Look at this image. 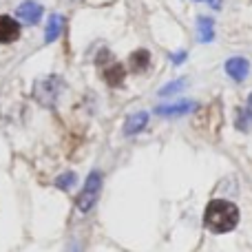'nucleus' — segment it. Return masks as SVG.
Here are the masks:
<instances>
[{
	"label": "nucleus",
	"mask_w": 252,
	"mask_h": 252,
	"mask_svg": "<svg viewBox=\"0 0 252 252\" xmlns=\"http://www.w3.org/2000/svg\"><path fill=\"white\" fill-rule=\"evenodd\" d=\"M146 124H148V113H144V111H139V113H133L128 120H126L124 133L126 135H135V133H139V130H142Z\"/></svg>",
	"instance_id": "nucleus-9"
},
{
	"label": "nucleus",
	"mask_w": 252,
	"mask_h": 252,
	"mask_svg": "<svg viewBox=\"0 0 252 252\" xmlns=\"http://www.w3.org/2000/svg\"><path fill=\"white\" fill-rule=\"evenodd\" d=\"M239 223V210L226 199H215L206 208V226L213 232H230Z\"/></svg>",
	"instance_id": "nucleus-1"
},
{
	"label": "nucleus",
	"mask_w": 252,
	"mask_h": 252,
	"mask_svg": "<svg viewBox=\"0 0 252 252\" xmlns=\"http://www.w3.org/2000/svg\"><path fill=\"white\" fill-rule=\"evenodd\" d=\"M235 124H237V128L239 130H248L250 126H252V95L248 97V104L244 106V109H239L237 111V118H235Z\"/></svg>",
	"instance_id": "nucleus-10"
},
{
	"label": "nucleus",
	"mask_w": 252,
	"mask_h": 252,
	"mask_svg": "<svg viewBox=\"0 0 252 252\" xmlns=\"http://www.w3.org/2000/svg\"><path fill=\"white\" fill-rule=\"evenodd\" d=\"M248 71H250V64H248V60H246V58H232V60L226 62V73L230 75L232 80H237V82L246 80Z\"/></svg>",
	"instance_id": "nucleus-7"
},
{
	"label": "nucleus",
	"mask_w": 252,
	"mask_h": 252,
	"mask_svg": "<svg viewBox=\"0 0 252 252\" xmlns=\"http://www.w3.org/2000/svg\"><path fill=\"white\" fill-rule=\"evenodd\" d=\"M148 62H151V53L148 51H135L133 56H130V71L133 73H142V71L148 69Z\"/></svg>",
	"instance_id": "nucleus-12"
},
{
	"label": "nucleus",
	"mask_w": 252,
	"mask_h": 252,
	"mask_svg": "<svg viewBox=\"0 0 252 252\" xmlns=\"http://www.w3.org/2000/svg\"><path fill=\"white\" fill-rule=\"evenodd\" d=\"M75 182H78V175L75 173H62L60 177L56 179V186L60 188V190H69V188L75 186Z\"/></svg>",
	"instance_id": "nucleus-14"
},
{
	"label": "nucleus",
	"mask_w": 252,
	"mask_h": 252,
	"mask_svg": "<svg viewBox=\"0 0 252 252\" xmlns=\"http://www.w3.org/2000/svg\"><path fill=\"white\" fill-rule=\"evenodd\" d=\"M197 2H206V4H210L213 9H221V0H197Z\"/></svg>",
	"instance_id": "nucleus-17"
},
{
	"label": "nucleus",
	"mask_w": 252,
	"mask_h": 252,
	"mask_svg": "<svg viewBox=\"0 0 252 252\" xmlns=\"http://www.w3.org/2000/svg\"><path fill=\"white\" fill-rule=\"evenodd\" d=\"M195 109H197L195 102L186 100V102H177V104H168V106H157L155 113L161 115V118H179V115H186Z\"/></svg>",
	"instance_id": "nucleus-4"
},
{
	"label": "nucleus",
	"mask_w": 252,
	"mask_h": 252,
	"mask_svg": "<svg viewBox=\"0 0 252 252\" xmlns=\"http://www.w3.org/2000/svg\"><path fill=\"white\" fill-rule=\"evenodd\" d=\"M60 89L62 80L58 75H49V78H42L33 84V95L42 106H53L58 95H60Z\"/></svg>",
	"instance_id": "nucleus-2"
},
{
	"label": "nucleus",
	"mask_w": 252,
	"mask_h": 252,
	"mask_svg": "<svg viewBox=\"0 0 252 252\" xmlns=\"http://www.w3.org/2000/svg\"><path fill=\"white\" fill-rule=\"evenodd\" d=\"M16 18L22 22H38L40 18H42V7H40L38 2H31V0H27V2H22L20 7L16 9Z\"/></svg>",
	"instance_id": "nucleus-5"
},
{
	"label": "nucleus",
	"mask_w": 252,
	"mask_h": 252,
	"mask_svg": "<svg viewBox=\"0 0 252 252\" xmlns=\"http://www.w3.org/2000/svg\"><path fill=\"white\" fill-rule=\"evenodd\" d=\"M18 35H20L18 22L9 16H0V42H13V40H18Z\"/></svg>",
	"instance_id": "nucleus-6"
},
{
	"label": "nucleus",
	"mask_w": 252,
	"mask_h": 252,
	"mask_svg": "<svg viewBox=\"0 0 252 252\" xmlns=\"http://www.w3.org/2000/svg\"><path fill=\"white\" fill-rule=\"evenodd\" d=\"M197 31H199L201 42H213L215 40V22L210 18H199L197 20Z\"/></svg>",
	"instance_id": "nucleus-13"
},
{
	"label": "nucleus",
	"mask_w": 252,
	"mask_h": 252,
	"mask_svg": "<svg viewBox=\"0 0 252 252\" xmlns=\"http://www.w3.org/2000/svg\"><path fill=\"white\" fill-rule=\"evenodd\" d=\"M184 87H186V80H175V82H170V84H166V87L159 89V95H173V93L182 91Z\"/></svg>",
	"instance_id": "nucleus-15"
},
{
	"label": "nucleus",
	"mask_w": 252,
	"mask_h": 252,
	"mask_svg": "<svg viewBox=\"0 0 252 252\" xmlns=\"http://www.w3.org/2000/svg\"><path fill=\"white\" fill-rule=\"evenodd\" d=\"M124 66L122 64H111L109 69H104V80H106V84H111V87H122V82H124Z\"/></svg>",
	"instance_id": "nucleus-11"
},
{
	"label": "nucleus",
	"mask_w": 252,
	"mask_h": 252,
	"mask_svg": "<svg viewBox=\"0 0 252 252\" xmlns=\"http://www.w3.org/2000/svg\"><path fill=\"white\" fill-rule=\"evenodd\" d=\"M102 188V173L100 170H93L91 175L87 177V184H84L82 192L78 195V208L82 213H89L93 208V204L97 201V195H100Z\"/></svg>",
	"instance_id": "nucleus-3"
},
{
	"label": "nucleus",
	"mask_w": 252,
	"mask_h": 252,
	"mask_svg": "<svg viewBox=\"0 0 252 252\" xmlns=\"http://www.w3.org/2000/svg\"><path fill=\"white\" fill-rule=\"evenodd\" d=\"M62 29H64V18L60 13H53L51 20L47 22V29H44V42H53V40L60 38Z\"/></svg>",
	"instance_id": "nucleus-8"
},
{
	"label": "nucleus",
	"mask_w": 252,
	"mask_h": 252,
	"mask_svg": "<svg viewBox=\"0 0 252 252\" xmlns=\"http://www.w3.org/2000/svg\"><path fill=\"white\" fill-rule=\"evenodd\" d=\"M170 60H173V64H182L184 60H186V51H177L170 56Z\"/></svg>",
	"instance_id": "nucleus-16"
}]
</instances>
